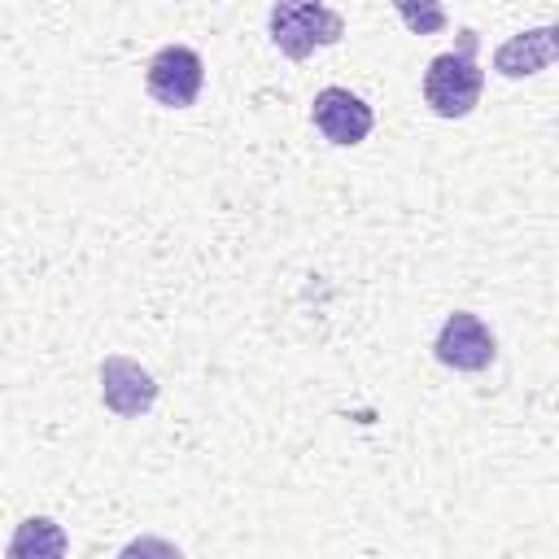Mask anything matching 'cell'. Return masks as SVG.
Segmentation results:
<instances>
[{"mask_svg": "<svg viewBox=\"0 0 559 559\" xmlns=\"http://www.w3.org/2000/svg\"><path fill=\"white\" fill-rule=\"evenodd\" d=\"M476 31H459V48L454 52H441L428 61L424 70V100L437 118H467L476 105H480V92H485V70L476 61Z\"/></svg>", "mask_w": 559, "mask_h": 559, "instance_id": "6da1fadb", "label": "cell"}, {"mask_svg": "<svg viewBox=\"0 0 559 559\" xmlns=\"http://www.w3.org/2000/svg\"><path fill=\"white\" fill-rule=\"evenodd\" d=\"M345 17L328 9L323 0H275L271 4V44L288 61H306L319 48L341 44Z\"/></svg>", "mask_w": 559, "mask_h": 559, "instance_id": "7a4b0ae2", "label": "cell"}, {"mask_svg": "<svg viewBox=\"0 0 559 559\" xmlns=\"http://www.w3.org/2000/svg\"><path fill=\"white\" fill-rule=\"evenodd\" d=\"M144 87H148V96L157 105L188 109L201 96V87H205V61H201V52H192L183 44L157 48L148 57V66H144Z\"/></svg>", "mask_w": 559, "mask_h": 559, "instance_id": "3957f363", "label": "cell"}, {"mask_svg": "<svg viewBox=\"0 0 559 559\" xmlns=\"http://www.w3.org/2000/svg\"><path fill=\"white\" fill-rule=\"evenodd\" d=\"M310 122H314V131H319L328 144L354 148V144H362V140L371 135L376 114H371V105H367L362 96H354L349 87H323V92L314 96V105H310Z\"/></svg>", "mask_w": 559, "mask_h": 559, "instance_id": "277c9868", "label": "cell"}, {"mask_svg": "<svg viewBox=\"0 0 559 559\" xmlns=\"http://www.w3.org/2000/svg\"><path fill=\"white\" fill-rule=\"evenodd\" d=\"M432 354H437V362H445V367H454V371H485V367L498 358V341H493V332L485 328L480 314L454 310V314L441 323Z\"/></svg>", "mask_w": 559, "mask_h": 559, "instance_id": "5b68a950", "label": "cell"}, {"mask_svg": "<svg viewBox=\"0 0 559 559\" xmlns=\"http://www.w3.org/2000/svg\"><path fill=\"white\" fill-rule=\"evenodd\" d=\"M100 402H105L114 415L135 419V415H144V411L157 402V380H153L140 362H131V358H122V354H109V358L100 362Z\"/></svg>", "mask_w": 559, "mask_h": 559, "instance_id": "8992f818", "label": "cell"}, {"mask_svg": "<svg viewBox=\"0 0 559 559\" xmlns=\"http://www.w3.org/2000/svg\"><path fill=\"white\" fill-rule=\"evenodd\" d=\"M555 26H537V31H524V35H515V39H507L498 52H493V66H498V74H507V79H524V74H537V70H546L550 61H555Z\"/></svg>", "mask_w": 559, "mask_h": 559, "instance_id": "52a82bcc", "label": "cell"}, {"mask_svg": "<svg viewBox=\"0 0 559 559\" xmlns=\"http://www.w3.org/2000/svg\"><path fill=\"white\" fill-rule=\"evenodd\" d=\"M393 9L402 17V26L415 31V35H441L445 22H450L441 0H393Z\"/></svg>", "mask_w": 559, "mask_h": 559, "instance_id": "ba28073f", "label": "cell"}]
</instances>
